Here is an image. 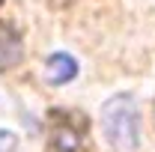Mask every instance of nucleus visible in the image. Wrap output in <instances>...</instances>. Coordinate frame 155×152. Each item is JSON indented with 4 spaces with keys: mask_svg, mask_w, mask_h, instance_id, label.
Instances as JSON below:
<instances>
[{
    "mask_svg": "<svg viewBox=\"0 0 155 152\" xmlns=\"http://www.w3.org/2000/svg\"><path fill=\"white\" fill-rule=\"evenodd\" d=\"M101 131L119 152H134L140 146V116L131 95H114L101 107Z\"/></svg>",
    "mask_w": 155,
    "mask_h": 152,
    "instance_id": "nucleus-1",
    "label": "nucleus"
},
{
    "mask_svg": "<svg viewBox=\"0 0 155 152\" xmlns=\"http://www.w3.org/2000/svg\"><path fill=\"white\" fill-rule=\"evenodd\" d=\"M75 75H78V63L69 57V54H51V57H48L45 78H48L51 84H69Z\"/></svg>",
    "mask_w": 155,
    "mask_h": 152,
    "instance_id": "nucleus-2",
    "label": "nucleus"
},
{
    "mask_svg": "<svg viewBox=\"0 0 155 152\" xmlns=\"http://www.w3.org/2000/svg\"><path fill=\"white\" fill-rule=\"evenodd\" d=\"M21 60V39L0 24V69H12Z\"/></svg>",
    "mask_w": 155,
    "mask_h": 152,
    "instance_id": "nucleus-3",
    "label": "nucleus"
}]
</instances>
